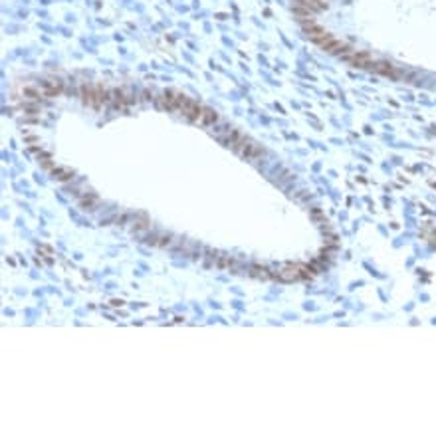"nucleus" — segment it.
Listing matches in <instances>:
<instances>
[{
    "label": "nucleus",
    "instance_id": "nucleus-2",
    "mask_svg": "<svg viewBox=\"0 0 436 438\" xmlns=\"http://www.w3.org/2000/svg\"><path fill=\"white\" fill-rule=\"evenodd\" d=\"M305 34H307V38H311L313 42H317V44H321L323 40H327L329 38V34H327L323 28H319V26H315L313 22H309V24H305Z\"/></svg>",
    "mask_w": 436,
    "mask_h": 438
},
{
    "label": "nucleus",
    "instance_id": "nucleus-6",
    "mask_svg": "<svg viewBox=\"0 0 436 438\" xmlns=\"http://www.w3.org/2000/svg\"><path fill=\"white\" fill-rule=\"evenodd\" d=\"M22 95H24V97H28V99H34V101H36V99H42V97H46L40 86H38V88H32V86L22 88Z\"/></svg>",
    "mask_w": 436,
    "mask_h": 438
},
{
    "label": "nucleus",
    "instance_id": "nucleus-4",
    "mask_svg": "<svg viewBox=\"0 0 436 438\" xmlns=\"http://www.w3.org/2000/svg\"><path fill=\"white\" fill-rule=\"evenodd\" d=\"M216 121H218V115H216V111H214V109L202 107V111H200V115H198L196 123H198V125H204V127H208V125H214Z\"/></svg>",
    "mask_w": 436,
    "mask_h": 438
},
{
    "label": "nucleus",
    "instance_id": "nucleus-7",
    "mask_svg": "<svg viewBox=\"0 0 436 438\" xmlns=\"http://www.w3.org/2000/svg\"><path fill=\"white\" fill-rule=\"evenodd\" d=\"M52 175H54L56 180H69V178H74V171L67 169V167H56L52 171Z\"/></svg>",
    "mask_w": 436,
    "mask_h": 438
},
{
    "label": "nucleus",
    "instance_id": "nucleus-8",
    "mask_svg": "<svg viewBox=\"0 0 436 438\" xmlns=\"http://www.w3.org/2000/svg\"><path fill=\"white\" fill-rule=\"evenodd\" d=\"M371 67L375 71H379V74H385V76H394V71L391 67V64H385V62H373Z\"/></svg>",
    "mask_w": 436,
    "mask_h": 438
},
{
    "label": "nucleus",
    "instance_id": "nucleus-11",
    "mask_svg": "<svg viewBox=\"0 0 436 438\" xmlns=\"http://www.w3.org/2000/svg\"><path fill=\"white\" fill-rule=\"evenodd\" d=\"M147 228H149V222H147L145 216H141L139 220H135V230H147Z\"/></svg>",
    "mask_w": 436,
    "mask_h": 438
},
{
    "label": "nucleus",
    "instance_id": "nucleus-5",
    "mask_svg": "<svg viewBox=\"0 0 436 438\" xmlns=\"http://www.w3.org/2000/svg\"><path fill=\"white\" fill-rule=\"evenodd\" d=\"M353 66H359V67H365V66H369L371 67V58H369V54H347L345 56Z\"/></svg>",
    "mask_w": 436,
    "mask_h": 438
},
{
    "label": "nucleus",
    "instance_id": "nucleus-3",
    "mask_svg": "<svg viewBox=\"0 0 436 438\" xmlns=\"http://www.w3.org/2000/svg\"><path fill=\"white\" fill-rule=\"evenodd\" d=\"M40 88H42L44 95H48V97H52V95H60L62 89H64V86H62L60 80H44V82H40Z\"/></svg>",
    "mask_w": 436,
    "mask_h": 438
},
{
    "label": "nucleus",
    "instance_id": "nucleus-10",
    "mask_svg": "<svg viewBox=\"0 0 436 438\" xmlns=\"http://www.w3.org/2000/svg\"><path fill=\"white\" fill-rule=\"evenodd\" d=\"M80 206H82L84 210H93V208L97 206V198H95V197H84V198L80 200Z\"/></svg>",
    "mask_w": 436,
    "mask_h": 438
},
{
    "label": "nucleus",
    "instance_id": "nucleus-9",
    "mask_svg": "<svg viewBox=\"0 0 436 438\" xmlns=\"http://www.w3.org/2000/svg\"><path fill=\"white\" fill-rule=\"evenodd\" d=\"M109 103H113V105H123V103H127L125 93H123V91H119V89L109 91Z\"/></svg>",
    "mask_w": 436,
    "mask_h": 438
},
{
    "label": "nucleus",
    "instance_id": "nucleus-1",
    "mask_svg": "<svg viewBox=\"0 0 436 438\" xmlns=\"http://www.w3.org/2000/svg\"><path fill=\"white\" fill-rule=\"evenodd\" d=\"M236 151L240 153V155H244V157H260L262 155V149L258 147L256 143H252L250 139H246V137H242V141H240V145L236 147Z\"/></svg>",
    "mask_w": 436,
    "mask_h": 438
}]
</instances>
